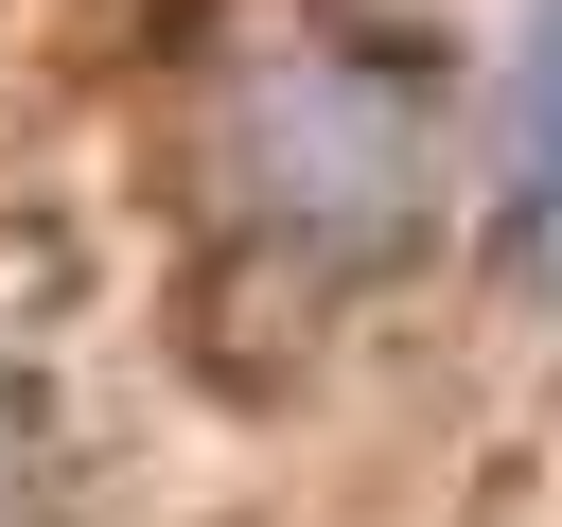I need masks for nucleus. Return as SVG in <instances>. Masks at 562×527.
I'll return each instance as SVG.
<instances>
[{"label":"nucleus","mask_w":562,"mask_h":527,"mask_svg":"<svg viewBox=\"0 0 562 527\" xmlns=\"http://www.w3.org/2000/svg\"><path fill=\"white\" fill-rule=\"evenodd\" d=\"M228 193H246V228H281L316 264L404 246V211H422V88L369 70V53H263L246 123H228Z\"/></svg>","instance_id":"obj_1"},{"label":"nucleus","mask_w":562,"mask_h":527,"mask_svg":"<svg viewBox=\"0 0 562 527\" xmlns=\"http://www.w3.org/2000/svg\"><path fill=\"white\" fill-rule=\"evenodd\" d=\"M509 228L562 281V0H527V53H509Z\"/></svg>","instance_id":"obj_2"}]
</instances>
